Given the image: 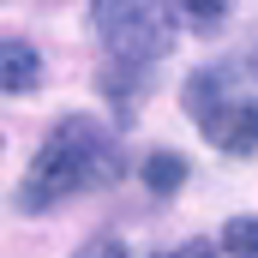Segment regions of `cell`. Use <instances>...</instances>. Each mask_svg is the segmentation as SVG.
Here are the masks:
<instances>
[{"label": "cell", "mask_w": 258, "mask_h": 258, "mask_svg": "<svg viewBox=\"0 0 258 258\" xmlns=\"http://www.w3.org/2000/svg\"><path fill=\"white\" fill-rule=\"evenodd\" d=\"M180 180H186V162L180 156H168V150L144 156V186L150 192H180Z\"/></svg>", "instance_id": "obj_5"}, {"label": "cell", "mask_w": 258, "mask_h": 258, "mask_svg": "<svg viewBox=\"0 0 258 258\" xmlns=\"http://www.w3.org/2000/svg\"><path fill=\"white\" fill-rule=\"evenodd\" d=\"M90 24L120 60H156L174 42L168 0H90Z\"/></svg>", "instance_id": "obj_2"}, {"label": "cell", "mask_w": 258, "mask_h": 258, "mask_svg": "<svg viewBox=\"0 0 258 258\" xmlns=\"http://www.w3.org/2000/svg\"><path fill=\"white\" fill-rule=\"evenodd\" d=\"M252 78H258V54H252Z\"/></svg>", "instance_id": "obj_10"}, {"label": "cell", "mask_w": 258, "mask_h": 258, "mask_svg": "<svg viewBox=\"0 0 258 258\" xmlns=\"http://www.w3.org/2000/svg\"><path fill=\"white\" fill-rule=\"evenodd\" d=\"M174 258H216V252H210V246H180Z\"/></svg>", "instance_id": "obj_9"}, {"label": "cell", "mask_w": 258, "mask_h": 258, "mask_svg": "<svg viewBox=\"0 0 258 258\" xmlns=\"http://www.w3.org/2000/svg\"><path fill=\"white\" fill-rule=\"evenodd\" d=\"M222 252H228V258H258V216H228Z\"/></svg>", "instance_id": "obj_6"}, {"label": "cell", "mask_w": 258, "mask_h": 258, "mask_svg": "<svg viewBox=\"0 0 258 258\" xmlns=\"http://www.w3.org/2000/svg\"><path fill=\"white\" fill-rule=\"evenodd\" d=\"M36 78H42V60H36V48L12 36V42H6V72H0L6 96H24V90H36Z\"/></svg>", "instance_id": "obj_4"}, {"label": "cell", "mask_w": 258, "mask_h": 258, "mask_svg": "<svg viewBox=\"0 0 258 258\" xmlns=\"http://www.w3.org/2000/svg\"><path fill=\"white\" fill-rule=\"evenodd\" d=\"M204 132H210L216 150L252 156V150H258V96H246V102H222V108L204 120Z\"/></svg>", "instance_id": "obj_3"}, {"label": "cell", "mask_w": 258, "mask_h": 258, "mask_svg": "<svg viewBox=\"0 0 258 258\" xmlns=\"http://www.w3.org/2000/svg\"><path fill=\"white\" fill-rule=\"evenodd\" d=\"M72 258H126V240H114V234H96V240H84Z\"/></svg>", "instance_id": "obj_8"}, {"label": "cell", "mask_w": 258, "mask_h": 258, "mask_svg": "<svg viewBox=\"0 0 258 258\" xmlns=\"http://www.w3.org/2000/svg\"><path fill=\"white\" fill-rule=\"evenodd\" d=\"M174 12H180V18H192V24H216V18H228V12H234V0H174Z\"/></svg>", "instance_id": "obj_7"}, {"label": "cell", "mask_w": 258, "mask_h": 258, "mask_svg": "<svg viewBox=\"0 0 258 258\" xmlns=\"http://www.w3.org/2000/svg\"><path fill=\"white\" fill-rule=\"evenodd\" d=\"M120 174V144L96 120L84 114H66L60 126L48 132V144L36 150L30 174H24V210H48L66 192H90V186H108Z\"/></svg>", "instance_id": "obj_1"}]
</instances>
